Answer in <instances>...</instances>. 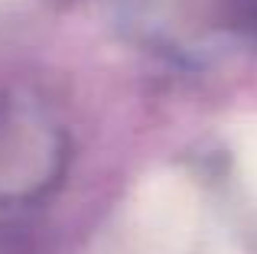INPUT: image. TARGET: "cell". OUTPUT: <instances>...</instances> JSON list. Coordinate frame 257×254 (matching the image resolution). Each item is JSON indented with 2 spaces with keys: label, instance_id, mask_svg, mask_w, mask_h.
Segmentation results:
<instances>
[{
  "label": "cell",
  "instance_id": "obj_1",
  "mask_svg": "<svg viewBox=\"0 0 257 254\" xmlns=\"http://www.w3.org/2000/svg\"><path fill=\"white\" fill-rule=\"evenodd\" d=\"M199 228V199L182 173H153L131 202V231L140 254H189Z\"/></svg>",
  "mask_w": 257,
  "mask_h": 254
},
{
  "label": "cell",
  "instance_id": "obj_2",
  "mask_svg": "<svg viewBox=\"0 0 257 254\" xmlns=\"http://www.w3.org/2000/svg\"><path fill=\"white\" fill-rule=\"evenodd\" d=\"M231 144H234V157H238L244 179L257 189V117H247V121H241L234 127Z\"/></svg>",
  "mask_w": 257,
  "mask_h": 254
}]
</instances>
